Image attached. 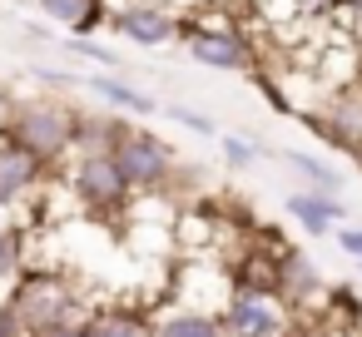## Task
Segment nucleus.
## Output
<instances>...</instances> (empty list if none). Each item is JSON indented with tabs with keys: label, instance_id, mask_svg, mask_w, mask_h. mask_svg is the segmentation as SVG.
Wrapping results in <instances>:
<instances>
[{
	"label": "nucleus",
	"instance_id": "1",
	"mask_svg": "<svg viewBox=\"0 0 362 337\" xmlns=\"http://www.w3.org/2000/svg\"><path fill=\"white\" fill-rule=\"evenodd\" d=\"M75 110H65L60 100H30V105H11V124L6 134H16L25 149H35L45 164L65 159L75 149Z\"/></svg>",
	"mask_w": 362,
	"mask_h": 337
},
{
	"label": "nucleus",
	"instance_id": "2",
	"mask_svg": "<svg viewBox=\"0 0 362 337\" xmlns=\"http://www.w3.org/2000/svg\"><path fill=\"white\" fill-rule=\"evenodd\" d=\"M75 288L60 278V273H21L16 278V292H11V307L21 312V322L30 327V337L35 332H45V327H60V322H70L75 317Z\"/></svg>",
	"mask_w": 362,
	"mask_h": 337
},
{
	"label": "nucleus",
	"instance_id": "3",
	"mask_svg": "<svg viewBox=\"0 0 362 337\" xmlns=\"http://www.w3.org/2000/svg\"><path fill=\"white\" fill-rule=\"evenodd\" d=\"M223 327L228 337H288L283 292L263 283H238L223 302Z\"/></svg>",
	"mask_w": 362,
	"mask_h": 337
},
{
	"label": "nucleus",
	"instance_id": "4",
	"mask_svg": "<svg viewBox=\"0 0 362 337\" xmlns=\"http://www.w3.org/2000/svg\"><path fill=\"white\" fill-rule=\"evenodd\" d=\"M115 159H119V169H124V179H129L134 194H159L174 179V169H179L174 164V149L159 134H149V129H129L115 144Z\"/></svg>",
	"mask_w": 362,
	"mask_h": 337
},
{
	"label": "nucleus",
	"instance_id": "5",
	"mask_svg": "<svg viewBox=\"0 0 362 337\" xmlns=\"http://www.w3.org/2000/svg\"><path fill=\"white\" fill-rule=\"evenodd\" d=\"M75 194L95 213H119L134 189H129L115 149H95V154H80V164H75Z\"/></svg>",
	"mask_w": 362,
	"mask_h": 337
},
{
	"label": "nucleus",
	"instance_id": "6",
	"mask_svg": "<svg viewBox=\"0 0 362 337\" xmlns=\"http://www.w3.org/2000/svg\"><path fill=\"white\" fill-rule=\"evenodd\" d=\"M189 55L209 70H253V45L238 25H184Z\"/></svg>",
	"mask_w": 362,
	"mask_h": 337
},
{
	"label": "nucleus",
	"instance_id": "7",
	"mask_svg": "<svg viewBox=\"0 0 362 337\" xmlns=\"http://www.w3.org/2000/svg\"><path fill=\"white\" fill-rule=\"evenodd\" d=\"M40 179H45V159L25 149L16 134H0V208H16L21 199H30Z\"/></svg>",
	"mask_w": 362,
	"mask_h": 337
},
{
	"label": "nucleus",
	"instance_id": "8",
	"mask_svg": "<svg viewBox=\"0 0 362 337\" xmlns=\"http://www.w3.org/2000/svg\"><path fill=\"white\" fill-rule=\"evenodd\" d=\"M110 30H119V35L134 40V45H169L184 25H179L164 6H149V0H139V6H124V11L110 16Z\"/></svg>",
	"mask_w": 362,
	"mask_h": 337
},
{
	"label": "nucleus",
	"instance_id": "9",
	"mask_svg": "<svg viewBox=\"0 0 362 337\" xmlns=\"http://www.w3.org/2000/svg\"><path fill=\"white\" fill-rule=\"evenodd\" d=\"M288 218L298 223V228H308L313 238H322V233H332L342 218H347V208H342V199H332V194H317V189H298V194H288Z\"/></svg>",
	"mask_w": 362,
	"mask_h": 337
},
{
	"label": "nucleus",
	"instance_id": "10",
	"mask_svg": "<svg viewBox=\"0 0 362 337\" xmlns=\"http://www.w3.org/2000/svg\"><path fill=\"white\" fill-rule=\"evenodd\" d=\"M273 288L283 292V302H308L313 292H322V278H317V268H313L308 253L288 248V253L273 263Z\"/></svg>",
	"mask_w": 362,
	"mask_h": 337
},
{
	"label": "nucleus",
	"instance_id": "11",
	"mask_svg": "<svg viewBox=\"0 0 362 337\" xmlns=\"http://www.w3.org/2000/svg\"><path fill=\"white\" fill-rule=\"evenodd\" d=\"M80 337H159V327L144 317V312H129V307H100L80 322Z\"/></svg>",
	"mask_w": 362,
	"mask_h": 337
},
{
	"label": "nucleus",
	"instance_id": "12",
	"mask_svg": "<svg viewBox=\"0 0 362 337\" xmlns=\"http://www.w3.org/2000/svg\"><path fill=\"white\" fill-rule=\"evenodd\" d=\"M40 11L55 20V25H70V35H95L110 11H105V0H40Z\"/></svg>",
	"mask_w": 362,
	"mask_h": 337
},
{
	"label": "nucleus",
	"instance_id": "13",
	"mask_svg": "<svg viewBox=\"0 0 362 337\" xmlns=\"http://www.w3.org/2000/svg\"><path fill=\"white\" fill-rule=\"evenodd\" d=\"M154 327H159V337H228L223 317H214V312H204V307H174V312H164Z\"/></svg>",
	"mask_w": 362,
	"mask_h": 337
},
{
	"label": "nucleus",
	"instance_id": "14",
	"mask_svg": "<svg viewBox=\"0 0 362 337\" xmlns=\"http://www.w3.org/2000/svg\"><path fill=\"white\" fill-rule=\"evenodd\" d=\"M124 134H129V124H124L119 114H80V119H75V149H80V154L115 149Z\"/></svg>",
	"mask_w": 362,
	"mask_h": 337
},
{
	"label": "nucleus",
	"instance_id": "15",
	"mask_svg": "<svg viewBox=\"0 0 362 337\" xmlns=\"http://www.w3.org/2000/svg\"><path fill=\"white\" fill-rule=\"evenodd\" d=\"M85 85H90V95H100V100H105L110 110H129V114H154V110H159V100H154V95H144V90L124 85V80H110V75H90Z\"/></svg>",
	"mask_w": 362,
	"mask_h": 337
},
{
	"label": "nucleus",
	"instance_id": "16",
	"mask_svg": "<svg viewBox=\"0 0 362 337\" xmlns=\"http://www.w3.org/2000/svg\"><path fill=\"white\" fill-rule=\"evenodd\" d=\"M283 164H288V169H298L317 194H332V199L342 194V179H337V169H332V164H322V159H313V154H303V149H288V154H283Z\"/></svg>",
	"mask_w": 362,
	"mask_h": 337
},
{
	"label": "nucleus",
	"instance_id": "17",
	"mask_svg": "<svg viewBox=\"0 0 362 337\" xmlns=\"http://www.w3.org/2000/svg\"><path fill=\"white\" fill-rule=\"evenodd\" d=\"M25 273V233L0 223V283H16Z\"/></svg>",
	"mask_w": 362,
	"mask_h": 337
},
{
	"label": "nucleus",
	"instance_id": "18",
	"mask_svg": "<svg viewBox=\"0 0 362 337\" xmlns=\"http://www.w3.org/2000/svg\"><path fill=\"white\" fill-rule=\"evenodd\" d=\"M263 154H268V149L253 144V139H243V134H228V139H223V159H228V169H253Z\"/></svg>",
	"mask_w": 362,
	"mask_h": 337
},
{
	"label": "nucleus",
	"instance_id": "19",
	"mask_svg": "<svg viewBox=\"0 0 362 337\" xmlns=\"http://www.w3.org/2000/svg\"><path fill=\"white\" fill-rule=\"evenodd\" d=\"M65 45H70L75 55H90V60H100V65H119V60H115V50H105V45H95L90 35H70Z\"/></svg>",
	"mask_w": 362,
	"mask_h": 337
},
{
	"label": "nucleus",
	"instance_id": "20",
	"mask_svg": "<svg viewBox=\"0 0 362 337\" xmlns=\"http://www.w3.org/2000/svg\"><path fill=\"white\" fill-rule=\"evenodd\" d=\"M0 337H30V327L21 322V312L11 307V297L0 302Z\"/></svg>",
	"mask_w": 362,
	"mask_h": 337
},
{
	"label": "nucleus",
	"instance_id": "21",
	"mask_svg": "<svg viewBox=\"0 0 362 337\" xmlns=\"http://www.w3.org/2000/svg\"><path fill=\"white\" fill-rule=\"evenodd\" d=\"M169 114H174V119H179L184 129H194V134H214V124H209V119H204L199 110H184V105H169Z\"/></svg>",
	"mask_w": 362,
	"mask_h": 337
},
{
	"label": "nucleus",
	"instance_id": "22",
	"mask_svg": "<svg viewBox=\"0 0 362 337\" xmlns=\"http://www.w3.org/2000/svg\"><path fill=\"white\" fill-rule=\"evenodd\" d=\"M337 243H342V253H347V258H357V263H362V228H337Z\"/></svg>",
	"mask_w": 362,
	"mask_h": 337
},
{
	"label": "nucleus",
	"instance_id": "23",
	"mask_svg": "<svg viewBox=\"0 0 362 337\" xmlns=\"http://www.w3.org/2000/svg\"><path fill=\"white\" fill-rule=\"evenodd\" d=\"M35 337H80V322H60V327H45Z\"/></svg>",
	"mask_w": 362,
	"mask_h": 337
},
{
	"label": "nucleus",
	"instance_id": "24",
	"mask_svg": "<svg viewBox=\"0 0 362 337\" xmlns=\"http://www.w3.org/2000/svg\"><path fill=\"white\" fill-rule=\"evenodd\" d=\"M342 6H347L352 16H362V0H342Z\"/></svg>",
	"mask_w": 362,
	"mask_h": 337
},
{
	"label": "nucleus",
	"instance_id": "25",
	"mask_svg": "<svg viewBox=\"0 0 362 337\" xmlns=\"http://www.w3.org/2000/svg\"><path fill=\"white\" fill-rule=\"evenodd\" d=\"M357 268H362V263H357Z\"/></svg>",
	"mask_w": 362,
	"mask_h": 337
}]
</instances>
